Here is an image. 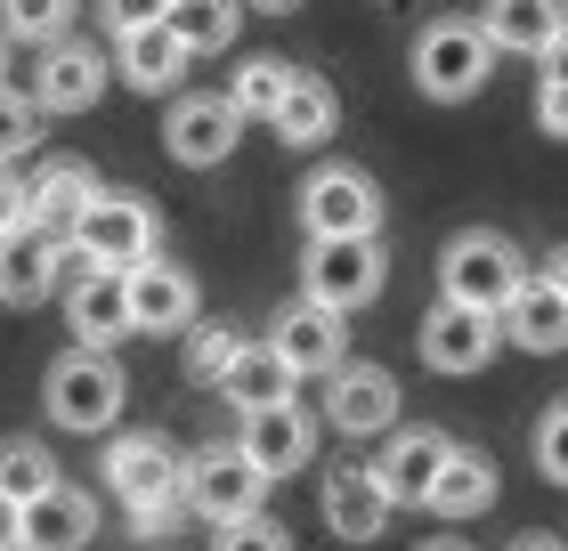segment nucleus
I'll list each match as a JSON object with an SVG mask.
<instances>
[{
  "label": "nucleus",
  "instance_id": "1",
  "mask_svg": "<svg viewBox=\"0 0 568 551\" xmlns=\"http://www.w3.org/2000/svg\"><path fill=\"white\" fill-rule=\"evenodd\" d=\"M179 446L163 438V430H122L114 446H106V487H114V503L131 511V535H171L179 528Z\"/></svg>",
  "mask_w": 568,
  "mask_h": 551
},
{
  "label": "nucleus",
  "instance_id": "2",
  "mask_svg": "<svg viewBox=\"0 0 568 551\" xmlns=\"http://www.w3.org/2000/svg\"><path fill=\"white\" fill-rule=\"evenodd\" d=\"M528 276L536 268L520 259V244H511L504 227H463V235H447V252H438V300L479 308V317H504Z\"/></svg>",
  "mask_w": 568,
  "mask_h": 551
},
{
  "label": "nucleus",
  "instance_id": "3",
  "mask_svg": "<svg viewBox=\"0 0 568 551\" xmlns=\"http://www.w3.org/2000/svg\"><path fill=\"white\" fill-rule=\"evenodd\" d=\"M122 398H131V381H122V365L114 349H65L58 365H49V381H41V406H49V422L58 430H114L122 422Z\"/></svg>",
  "mask_w": 568,
  "mask_h": 551
},
{
  "label": "nucleus",
  "instance_id": "4",
  "mask_svg": "<svg viewBox=\"0 0 568 551\" xmlns=\"http://www.w3.org/2000/svg\"><path fill=\"white\" fill-rule=\"evenodd\" d=\"M154 244H163V220H154V203L131 195V187H98L90 212L65 235V252L82 259V268H139Z\"/></svg>",
  "mask_w": 568,
  "mask_h": 551
},
{
  "label": "nucleus",
  "instance_id": "5",
  "mask_svg": "<svg viewBox=\"0 0 568 551\" xmlns=\"http://www.w3.org/2000/svg\"><path fill=\"white\" fill-rule=\"evenodd\" d=\"M382 284H390V252H382V235H325V244L301 252V300L333 308V317L382 300Z\"/></svg>",
  "mask_w": 568,
  "mask_h": 551
},
{
  "label": "nucleus",
  "instance_id": "6",
  "mask_svg": "<svg viewBox=\"0 0 568 551\" xmlns=\"http://www.w3.org/2000/svg\"><path fill=\"white\" fill-rule=\"evenodd\" d=\"M487 65H496V49H487V33L471 17L423 24V41H415V90L430 98V106H463V98H479L487 90Z\"/></svg>",
  "mask_w": 568,
  "mask_h": 551
},
{
  "label": "nucleus",
  "instance_id": "7",
  "mask_svg": "<svg viewBox=\"0 0 568 551\" xmlns=\"http://www.w3.org/2000/svg\"><path fill=\"white\" fill-rule=\"evenodd\" d=\"M268 479L252 470L236 446H195L187 462H179V503H187L195 519H212V528H236V519L261 511Z\"/></svg>",
  "mask_w": 568,
  "mask_h": 551
},
{
  "label": "nucleus",
  "instance_id": "8",
  "mask_svg": "<svg viewBox=\"0 0 568 551\" xmlns=\"http://www.w3.org/2000/svg\"><path fill=\"white\" fill-rule=\"evenodd\" d=\"M301 227L308 244H325V235H382V187L374 171L357 163H325L301 178Z\"/></svg>",
  "mask_w": 568,
  "mask_h": 551
},
{
  "label": "nucleus",
  "instance_id": "9",
  "mask_svg": "<svg viewBox=\"0 0 568 551\" xmlns=\"http://www.w3.org/2000/svg\"><path fill=\"white\" fill-rule=\"evenodd\" d=\"M244 139V114L227 106L220 90H179L171 98V122H163V146H171V163H187V171H212L227 163Z\"/></svg>",
  "mask_w": 568,
  "mask_h": 551
},
{
  "label": "nucleus",
  "instance_id": "10",
  "mask_svg": "<svg viewBox=\"0 0 568 551\" xmlns=\"http://www.w3.org/2000/svg\"><path fill=\"white\" fill-rule=\"evenodd\" d=\"M325 422L342 438H390L398 430V374L390 365H333L325 374Z\"/></svg>",
  "mask_w": 568,
  "mask_h": 551
},
{
  "label": "nucleus",
  "instance_id": "11",
  "mask_svg": "<svg viewBox=\"0 0 568 551\" xmlns=\"http://www.w3.org/2000/svg\"><path fill=\"white\" fill-rule=\"evenodd\" d=\"M106 82H114V65L98 58L90 41L65 33L33 58V114H90L98 98H106Z\"/></svg>",
  "mask_w": 568,
  "mask_h": 551
},
{
  "label": "nucleus",
  "instance_id": "12",
  "mask_svg": "<svg viewBox=\"0 0 568 551\" xmlns=\"http://www.w3.org/2000/svg\"><path fill=\"white\" fill-rule=\"evenodd\" d=\"M122 300H131V333H187L195 308H203L195 276L163 252H146L139 268H122Z\"/></svg>",
  "mask_w": 568,
  "mask_h": 551
},
{
  "label": "nucleus",
  "instance_id": "13",
  "mask_svg": "<svg viewBox=\"0 0 568 551\" xmlns=\"http://www.w3.org/2000/svg\"><path fill=\"white\" fill-rule=\"evenodd\" d=\"M268 349H276V365H284L293 381H325L333 365H349V333H342V317H333V308L293 300V308L268 325Z\"/></svg>",
  "mask_w": 568,
  "mask_h": 551
},
{
  "label": "nucleus",
  "instance_id": "14",
  "mask_svg": "<svg viewBox=\"0 0 568 551\" xmlns=\"http://www.w3.org/2000/svg\"><path fill=\"white\" fill-rule=\"evenodd\" d=\"M415 340H423V365H430V374H455V381H463V374H479V365L504 349V325H496V317H479V308L438 300L430 317H423Z\"/></svg>",
  "mask_w": 568,
  "mask_h": 551
},
{
  "label": "nucleus",
  "instance_id": "15",
  "mask_svg": "<svg viewBox=\"0 0 568 551\" xmlns=\"http://www.w3.org/2000/svg\"><path fill=\"white\" fill-rule=\"evenodd\" d=\"M236 455L261 470V479H293V470L317 455V422L284 398V406H261V414H244V430H236Z\"/></svg>",
  "mask_w": 568,
  "mask_h": 551
},
{
  "label": "nucleus",
  "instance_id": "16",
  "mask_svg": "<svg viewBox=\"0 0 568 551\" xmlns=\"http://www.w3.org/2000/svg\"><path fill=\"white\" fill-rule=\"evenodd\" d=\"M447 446H455V438H447V430H430V422H423V430H390V438H382V455L366 462V470H374V487H382V503H390V511H398V503H423L430 479H438V462H447Z\"/></svg>",
  "mask_w": 568,
  "mask_h": 551
},
{
  "label": "nucleus",
  "instance_id": "17",
  "mask_svg": "<svg viewBox=\"0 0 568 551\" xmlns=\"http://www.w3.org/2000/svg\"><path fill=\"white\" fill-rule=\"evenodd\" d=\"M65 325H73L82 349H114V340H131L122 268H82V276H65Z\"/></svg>",
  "mask_w": 568,
  "mask_h": 551
},
{
  "label": "nucleus",
  "instance_id": "18",
  "mask_svg": "<svg viewBox=\"0 0 568 551\" xmlns=\"http://www.w3.org/2000/svg\"><path fill=\"white\" fill-rule=\"evenodd\" d=\"M65 284V244H49L41 227H9L0 235V300L9 308H41Z\"/></svg>",
  "mask_w": 568,
  "mask_h": 551
},
{
  "label": "nucleus",
  "instance_id": "19",
  "mask_svg": "<svg viewBox=\"0 0 568 551\" xmlns=\"http://www.w3.org/2000/svg\"><path fill=\"white\" fill-rule=\"evenodd\" d=\"M90 535H98V503L82 487H65V479L49 487L41 503L17 511V551H82Z\"/></svg>",
  "mask_w": 568,
  "mask_h": 551
},
{
  "label": "nucleus",
  "instance_id": "20",
  "mask_svg": "<svg viewBox=\"0 0 568 551\" xmlns=\"http://www.w3.org/2000/svg\"><path fill=\"white\" fill-rule=\"evenodd\" d=\"M90 195H98V171L90 163H41L33 187H24V227H41L49 244H65L73 220L90 212Z\"/></svg>",
  "mask_w": 568,
  "mask_h": 551
},
{
  "label": "nucleus",
  "instance_id": "21",
  "mask_svg": "<svg viewBox=\"0 0 568 551\" xmlns=\"http://www.w3.org/2000/svg\"><path fill=\"white\" fill-rule=\"evenodd\" d=\"M317 503H325V528L342 535V543H374L382 528H390V503H382V487H374L366 462H342V470L325 479Z\"/></svg>",
  "mask_w": 568,
  "mask_h": 551
},
{
  "label": "nucleus",
  "instance_id": "22",
  "mask_svg": "<svg viewBox=\"0 0 568 551\" xmlns=\"http://www.w3.org/2000/svg\"><path fill=\"white\" fill-rule=\"evenodd\" d=\"M106 65H114V82H131L139 98H163V90L187 82V65H195V58L163 33V24H146V33H122V41H114V58H106Z\"/></svg>",
  "mask_w": 568,
  "mask_h": 551
},
{
  "label": "nucleus",
  "instance_id": "23",
  "mask_svg": "<svg viewBox=\"0 0 568 551\" xmlns=\"http://www.w3.org/2000/svg\"><path fill=\"white\" fill-rule=\"evenodd\" d=\"M487 49H511V58H545L568 33V0H487Z\"/></svg>",
  "mask_w": 568,
  "mask_h": 551
},
{
  "label": "nucleus",
  "instance_id": "24",
  "mask_svg": "<svg viewBox=\"0 0 568 551\" xmlns=\"http://www.w3.org/2000/svg\"><path fill=\"white\" fill-rule=\"evenodd\" d=\"M496 325H504L511 349H528V357H560V349H568V300L552 293L545 276H528L520 293H511V308H504Z\"/></svg>",
  "mask_w": 568,
  "mask_h": 551
},
{
  "label": "nucleus",
  "instance_id": "25",
  "mask_svg": "<svg viewBox=\"0 0 568 551\" xmlns=\"http://www.w3.org/2000/svg\"><path fill=\"white\" fill-rule=\"evenodd\" d=\"M268 130L284 146H325L333 130H342V98H333V82L308 73V65H293V90H284V106L268 114Z\"/></svg>",
  "mask_w": 568,
  "mask_h": 551
},
{
  "label": "nucleus",
  "instance_id": "26",
  "mask_svg": "<svg viewBox=\"0 0 568 551\" xmlns=\"http://www.w3.org/2000/svg\"><path fill=\"white\" fill-rule=\"evenodd\" d=\"M487 503H496V462H487L479 446H447V462H438L423 511H438V519H479Z\"/></svg>",
  "mask_w": 568,
  "mask_h": 551
},
{
  "label": "nucleus",
  "instance_id": "27",
  "mask_svg": "<svg viewBox=\"0 0 568 551\" xmlns=\"http://www.w3.org/2000/svg\"><path fill=\"white\" fill-rule=\"evenodd\" d=\"M212 389H220V398L236 406V414H261V406H284V398H293V374L276 365L268 340H244L236 365H227V374H220Z\"/></svg>",
  "mask_w": 568,
  "mask_h": 551
},
{
  "label": "nucleus",
  "instance_id": "28",
  "mask_svg": "<svg viewBox=\"0 0 568 551\" xmlns=\"http://www.w3.org/2000/svg\"><path fill=\"white\" fill-rule=\"evenodd\" d=\"M236 24H244L236 0H171L163 33H171L179 49H187V58H220V49L236 41Z\"/></svg>",
  "mask_w": 568,
  "mask_h": 551
},
{
  "label": "nucleus",
  "instance_id": "29",
  "mask_svg": "<svg viewBox=\"0 0 568 551\" xmlns=\"http://www.w3.org/2000/svg\"><path fill=\"white\" fill-rule=\"evenodd\" d=\"M49 487H58V455H49L41 438H0V494L24 511V503H41Z\"/></svg>",
  "mask_w": 568,
  "mask_h": 551
},
{
  "label": "nucleus",
  "instance_id": "30",
  "mask_svg": "<svg viewBox=\"0 0 568 551\" xmlns=\"http://www.w3.org/2000/svg\"><path fill=\"white\" fill-rule=\"evenodd\" d=\"M284 90H293V65H284V58H244V65H236V82H227L220 98H227V106H236L244 122H268V114L284 106Z\"/></svg>",
  "mask_w": 568,
  "mask_h": 551
},
{
  "label": "nucleus",
  "instance_id": "31",
  "mask_svg": "<svg viewBox=\"0 0 568 551\" xmlns=\"http://www.w3.org/2000/svg\"><path fill=\"white\" fill-rule=\"evenodd\" d=\"M73 33V0H0V41H65Z\"/></svg>",
  "mask_w": 568,
  "mask_h": 551
},
{
  "label": "nucleus",
  "instance_id": "32",
  "mask_svg": "<svg viewBox=\"0 0 568 551\" xmlns=\"http://www.w3.org/2000/svg\"><path fill=\"white\" fill-rule=\"evenodd\" d=\"M236 349H244V333L227 325V317H195V325H187V381L212 389L227 365H236Z\"/></svg>",
  "mask_w": 568,
  "mask_h": 551
},
{
  "label": "nucleus",
  "instance_id": "33",
  "mask_svg": "<svg viewBox=\"0 0 568 551\" xmlns=\"http://www.w3.org/2000/svg\"><path fill=\"white\" fill-rule=\"evenodd\" d=\"M33 146H41V114H33V98H24V90H0V171H17Z\"/></svg>",
  "mask_w": 568,
  "mask_h": 551
},
{
  "label": "nucleus",
  "instance_id": "34",
  "mask_svg": "<svg viewBox=\"0 0 568 551\" xmlns=\"http://www.w3.org/2000/svg\"><path fill=\"white\" fill-rule=\"evenodd\" d=\"M536 470H545L552 487H568V398L536 422Z\"/></svg>",
  "mask_w": 568,
  "mask_h": 551
},
{
  "label": "nucleus",
  "instance_id": "35",
  "mask_svg": "<svg viewBox=\"0 0 568 551\" xmlns=\"http://www.w3.org/2000/svg\"><path fill=\"white\" fill-rule=\"evenodd\" d=\"M212 551H293V535H284L276 519L252 511V519H236V528H220V535H212Z\"/></svg>",
  "mask_w": 568,
  "mask_h": 551
},
{
  "label": "nucleus",
  "instance_id": "36",
  "mask_svg": "<svg viewBox=\"0 0 568 551\" xmlns=\"http://www.w3.org/2000/svg\"><path fill=\"white\" fill-rule=\"evenodd\" d=\"M171 0H98V24L122 41V33H146V24H163Z\"/></svg>",
  "mask_w": 568,
  "mask_h": 551
},
{
  "label": "nucleus",
  "instance_id": "37",
  "mask_svg": "<svg viewBox=\"0 0 568 551\" xmlns=\"http://www.w3.org/2000/svg\"><path fill=\"white\" fill-rule=\"evenodd\" d=\"M536 122H545V139H568V90L560 82H536Z\"/></svg>",
  "mask_w": 568,
  "mask_h": 551
},
{
  "label": "nucleus",
  "instance_id": "38",
  "mask_svg": "<svg viewBox=\"0 0 568 551\" xmlns=\"http://www.w3.org/2000/svg\"><path fill=\"white\" fill-rule=\"evenodd\" d=\"M9 227H24V178L0 171V235H9Z\"/></svg>",
  "mask_w": 568,
  "mask_h": 551
},
{
  "label": "nucleus",
  "instance_id": "39",
  "mask_svg": "<svg viewBox=\"0 0 568 551\" xmlns=\"http://www.w3.org/2000/svg\"><path fill=\"white\" fill-rule=\"evenodd\" d=\"M536 65H545V82H560V90H568V33H560V41H552Z\"/></svg>",
  "mask_w": 568,
  "mask_h": 551
},
{
  "label": "nucleus",
  "instance_id": "40",
  "mask_svg": "<svg viewBox=\"0 0 568 551\" xmlns=\"http://www.w3.org/2000/svg\"><path fill=\"white\" fill-rule=\"evenodd\" d=\"M545 284H552V293H560V300H568V244H560V252H552V268H545Z\"/></svg>",
  "mask_w": 568,
  "mask_h": 551
},
{
  "label": "nucleus",
  "instance_id": "41",
  "mask_svg": "<svg viewBox=\"0 0 568 551\" xmlns=\"http://www.w3.org/2000/svg\"><path fill=\"white\" fill-rule=\"evenodd\" d=\"M0 551H17V503L0 494Z\"/></svg>",
  "mask_w": 568,
  "mask_h": 551
},
{
  "label": "nucleus",
  "instance_id": "42",
  "mask_svg": "<svg viewBox=\"0 0 568 551\" xmlns=\"http://www.w3.org/2000/svg\"><path fill=\"white\" fill-rule=\"evenodd\" d=\"M511 551H568V543H560V535H520Z\"/></svg>",
  "mask_w": 568,
  "mask_h": 551
},
{
  "label": "nucleus",
  "instance_id": "43",
  "mask_svg": "<svg viewBox=\"0 0 568 551\" xmlns=\"http://www.w3.org/2000/svg\"><path fill=\"white\" fill-rule=\"evenodd\" d=\"M252 9H268V17H284V9H301V0H252Z\"/></svg>",
  "mask_w": 568,
  "mask_h": 551
},
{
  "label": "nucleus",
  "instance_id": "44",
  "mask_svg": "<svg viewBox=\"0 0 568 551\" xmlns=\"http://www.w3.org/2000/svg\"><path fill=\"white\" fill-rule=\"evenodd\" d=\"M423 551H471V543H455V535H438V543H423Z\"/></svg>",
  "mask_w": 568,
  "mask_h": 551
},
{
  "label": "nucleus",
  "instance_id": "45",
  "mask_svg": "<svg viewBox=\"0 0 568 551\" xmlns=\"http://www.w3.org/2000/svg\"><path fill=\"white\" fill-rule=\"evenodd\" d=\"M0 90H9V41H0Z\"/></svg>",
  "mask_w": 568,
  "mask_h": 551
}]
</instances>
